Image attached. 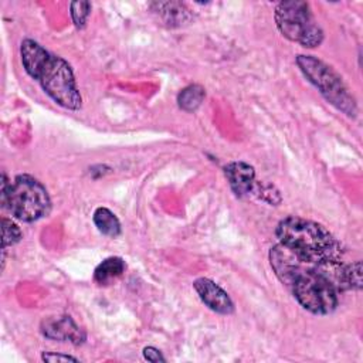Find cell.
<instances>
[{
	"instance_id": "cell-13",
	"label": "cell",
	"mask_w": 363,
	"mask_h": 363,
	"mask_svg": "<svg viewBox=\"0 0 363 363\" xmlns=\"http://www.w3.org/2000/svg\"><path fill=\"white\" fill-rule=\"evenodd\" d=\"M94 224L99 233L108 237H118L121 234V223L118 217L106 207H98L94 213Z\"/></svg>"
},
{
	"instance_id": "cell-5",
	"label": "cell",
	"mask_w": 363,
	"mask_h": 363,
	"mask_svg": "<svg viewBox=\"0 0 363 363\" xmlns=\"http://www.w3.org/2000/svg\"><path fill=\"white\" fill-rule=\"evenodd\" d=\"M274 17L281 34L305 48H315L323 40V31L306 1H281Z\"/></svg>"
},
{
	"instance_id": "cell-10",
	"label": "cell",
	"mask_w": 363,
	"mask_h": 363,
	"mask_svg": "<svg viewBox=\"0 0 363 363\" xmlns=\"http://www.w3.org/2000/svg\"><path fill=\"white\" fill-rule=\"evenodd\" d=\"M224 174L237 197H244L254 190L255 170L245 162H230L224 166Z\"/></svg>"
},
{
	"instance_id": "cell-11",
	"label": "cell",
	"mask_w": 363,
	"mask_h": 363,
	"mask_svg": "<svg viewBox=\"0 0 363 363\" xmlns=\"http://www.w3.org/2000/svg\"><path fill=\"white\" fill-rule=\"evenodd\" d=\"M155 11L162 17V20L169 26H183L190 21L191 14L183 3L166 1V3H152Z\"/></svg>"
},
{
	"instance_id": "cell-14",
	"label": "cell",
	"mask_w": 363,
	"mask_h": 363,
	"mask_svg": "<svg viewBox=\"0 0 363 363\" xmlns=\"http://www.w3.org/2000/svg\"><path fill=\"white\" fill-rule=\"evenodd\" d=\"M204 96H206L204 88L197 85V84H193V85H189V86L183 88L179 92L177 104H179V106L183 111L193 112V111H196L201 105Z\"/></svg>"
},
{
	"instance_id": "cell-12",
	"label": "cell",
	"mask_w": 363,
	"mask_h": 363,
	"mask_svg": "<svg viewBox=\"0 0 363 363\" xmlns=\"http://www.w3.org/2000/svg\"><path fill=\"white\" fill-rule=\"evenodd\" d=\"M126 264L122 258L119 257H109L106 259H104L94 272V279L99 284V285H106L111 281L116 279L118 277L122 275V272L125 271Z\"/></svg>"
},
{
	"instance_id": "cell-4",
	"label": "cell",
	"mask_w": 363,
	"mask_h": 363,
	"mask_svg": "<svg viewBox=\"0 0 363 363\" xmlns=\"http://www.w3.org/2000/svg\"><path fill=\"white\" fill-rule=\"evenodd\" d=\"M296 64L308 81L318 88L329 104L350 118L356 116V101L342 77L332 67L312 55H298Z\"/></svg>"
},
{
	"instance_id": "cell-8",
	"label": "cell",
	"mask_w": 363,
	"mask_h": 363,
	"mask_svg": "<svg viewBox=\"0 0 363 363\" xmlns=\"http://www.w3.org/2000/svg\"><path fill=\"white\" fill-rule=\"evenodd\" d=\"M41 333L52 340L69 342L72 345H81L85 340V333L72 320L71 316H50L41 322Z\"/></svg>"
},
{
	"instance_id": "cell-18",
	"label": "cell",
	"mask_w": 363,
	"mask_h": 363,
	"mask_svg": "<svg viewBox=\"0 0 363 363\" xmlns=\"http://www.w3.org/2000/svg\"><path fill=\"white\" fill-rule=\"evenodd\" d=\"M143 357L147 362H153V363H159V362H166V359L163 357V354L160 353L159 349L153 347V346H147L143 349Z\"/></svg>"
},
{
	"instance_id": "cell-17",
	"label": "cell",
	"mask_w": 363,
	"mask_h": 363,
	"mask_svg": "<svg viewBox=\"0 0 363 363\" xmlns=\"http://www.w3.org/2000/svg\"><path fill=\"white\" fill-rule=\"evenodd\" d=\"M41 359L44 362L55 363V362H78L77 357L69 356V354H62V353H54V352H44L41 354Z\"/></svg>"
},
{
	"instance_id": "cell-9",
	"label": "cell",
	"mask_w": 363,
	"mask_h": 363,
	"mask_svg": "<svg viewBox=\"0 0 363 363\" xmlns=\"http://www.w3.org/2000/svg\"><path fill=\"white\" fill-rule=\"evenodd\" d=\"M196 292L204 305L221 315H230L234 312V303L228 294L208 278H199L193 284Z\"/></svg>"
},
{
	"instance_id": "cell-6",
	"label": "cell",
	"mask_w": 363,
	"mask_h": 363,
	"mask_svg": "<svg viewBox=\"0 0 363 363\" xmlns=\"http://www.w3.org/2000/svg\"><path fill=\"white\" fill-rule=\"evenodd\" d=\"M289 288L301 306L315 315H328L337 306V291L315 269L299 275Z\"/></svg>"
},
{
	"instance_id": "cell-16",
	"label": "cell",
	"mask_w": 363,
	"mask_h": 363,
	"mask_svg": "<svg viewBox=\"0 0 363 363\" xmlns=\"http://www.w3.org/2000/svg\"><path fill=\"white\" fill-rule=\"evenodd\" d=\"M91 13L89 1H72L71 3V17L77 28H84Z\"/></svg>"
},
{
	"instance_id": "cell-1",
	"label": "cell",
	"mask_w": 363,
	"mask_h": 363,
	"mask_svg": "<svg viewBox=\"0 0 363 363\" xmlns=\"http://www.w3.org/2000/svg\"><path fill=\"white\" fill-rule=\"evenodd\" d=\"M20 57L24 71L38 81L55 104L71 111L81 108L82 99L72 68L64 58L51 54L31 38L21 41Z\"/></svg>"
},
{
	"instance_id": "cell-2",
	"label": "cell",
	"mask_w": 363,
	"mask_h": 363,
	"mask_svg": "<svg viewBox=\"0 0 363 363\" xmlns=\"http://www.w3.org/2000/svg\"><path fill=\"white\" fill-rule=\"evenodd\" d=\"M275 234L281 244L318 259L340 255L339 244L329 230L312 220L288 216L278 223Z\"/></svg>"
},
{
	"instance_id": "cell-7",
	"label": "cell",
	"mask_w": 363,
	"mask_h": 363,
	"mask_svg": "<svg viewBox=\"0 0 363 363\" xmlns=\"http://www.w3.org/2000/svg\"><path fill=\"white\" fill-rule=\"evenodd\" d=\"M320 259L305 255L281 242L274 245L269 251L271 267L279 281L286 286H289L299 275L315 269Z\"/></svg>"
},
{
	"instance_id": "cell-15",
	"label": "cell",
	"mask_w": 363,
	"mask_h": 363,
	"mask_svg": "<svg viewBox=\"0 0 363 363\" xmlns=\"http://www.w3.org/2000/svg\"><path fill=\"white\" fill-rule=\"evenodd\" d=\"M21 230L16 223L9 218H1V250L14 245L21 240Z\"/></svg>"
},
{
	"instance_id": "cell-3",
	"label": "cell",
	"mask_w": 363,
	"mask_h": 363,
	"mask_svg": "<svg viewBox=\"0 0 363 363\" xmlns=\"http://www.w3.org/2000/svg\"><path fill=\"white\" fill-rule=\"evenodd\" d=\"M51 200L47 189L30 174H18L14 182L1 176V207L16 218L31 223L50 211Z\"/></svg>"
}]
</instances>
